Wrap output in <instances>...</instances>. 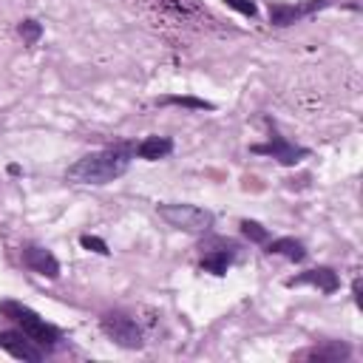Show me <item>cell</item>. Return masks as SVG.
<instances>
[{
  "label": "cell",
  "mask_w": 363,
  "mask_h": 363,
  "mask_svg": "<svg viewBox=\"0 0 363 363\" xmlns=\"http://www.w3.org/2000/svg\"><path fill=\"white\" fill-rule=\"evenodd\" d=\"M128 162H130V145H116V147L82 156L68 167L65 176L79 184H108L128 170Z\"/></svg>",
  "instance_id": "1"
},
{
  "label": "cell",
  "mask_w": 363,
  "mask_h": 363,
  "mask_svg": "<svg viewBox=\"0 0 363 363\" xmlns=\"http://www.w3.org/2000/svg\"><path fill=\"white\" fill-rule=\"evenodd\" d=\"M0 312H3L6 318H11V320L20 326V332H23L31 343H37L40 349H54V346H57L60 329L51 326V323H45V318H40L31 306L17 303V301H3V303H0Z\"/></svg>",
  "instance_id": "2"
},
{
  "label": "cell",
  "mask_w": 363,
  "mask_h": 363,
  "mask_svg": "<svg viewBox=\"0 0 363 363\" xmlns=\"http://www.w3.org/2000/svg\"><path fill=\"white\" fill-rule=\"evenodd\" d=\"M159 216L182 233H207L213 227V213L196 204H162Z\"/></svg>",
  "instance_id": "3"
},
{
  "label": "cell",
  "mask_w": 363,
  "mask_h": 363,
  "mask_svg": "<svg viewBox=\"0 0 363 363\" xmlns=\"http://www.w3.org/2000/svg\"><path fill=\"white\" fill-rule=\"evenodd\" d=\"M99 326H102V332H105L116 346H122V349H139V346H142V332H139V326H136L128 315H122V312H105V315L99 318Z\"/></svg>",
  "instance_id": "4"
},
{
  "label": "cell",
  "mask_w": 363,
  "mask_h": 363,
  "mask_svg": "<svg viewBox=\"0 0 363 363\" xmlns=\"http://www.w3.org/2000/svg\"><path fill=\"white\" fill-rule=\"evenodd\" d=\"M23 261H26V267L31 269V272H37V275H43V278H60V261L54 258V252L51 250H45V247H37V244H28V247H23Z\"/></svg>",
  "instance_id": "5"
},
{
  "label": "cell",
  "mask_w": 363,
  "mask_h": 363,
  "mask_svg": "<svg viewBox=\"0 0 363 363\" xmlns=\"http://www.w3.org/2000/svg\"><path fill=\"white\" fill-rule=\"evenodd\" d=\"M0 349H6L17 360H28V363L43 360V349L37 343H31L23 332H0Z\"/></svg>",
  "instance_id": "6"
},
{
  "label": "cell",
  "mask_w": 363,
  "mask_h": 363,
  "mask_svg": "<svg viewBox=\"0 0 363 363\" xmlns=\"http://www.w3.org/2000/svg\"><path fill=\"white\" fill-rule=\"evenodd\" d=\"M250 150H252V153H267V156L278 159L281 164H298L303 156H309V150H306V147L289 145V142H286V139H281V136H275L269 145H252Z\"/></svg>",
  "instance_id": "7"
},
{
  "label": "cell",
  "mask_w": 363,
  "mask_h": 363,
  "mask_svg": "<svg viewBox=\"0 0 363 363\" xmlns=\"http://www.w3.org/2000/svg\"><path fill=\"white\" fill-rule=\"evenodd\" d=\"M303 284H312V286H318L320 292H335L337 289V275L329 269V267H315V269H306V272H301V275H295V278H289L286 281V286H303Z\"/></svg>",
  "instance_id": "8"
},
{
  "label": "cell",
  "mask_w": 363,
  "mask_h": 363,
  "mask_svg": "<svg viewBox=\"0 0 363 363\" xmlns=\"http://www.w3.org/2000/svg\"><path fill=\"white\" fill-rule=\"evenodd\" d=\"M320 6H326V0H309V3H303V6L272 3V6H269V23H275V26H292L295 20L306 17L309 11H315V9H320Z\"/></svg>",
  "instance_id": "9"
},
{
  "label": "cell",
  "mask_w": 363,
  "mask_h": 363,
  "mask_svg": "<svg viewBox=\"0 0 363 363\" xmlns=\"http://www.w3.org/2000/svg\"><path fill=\"white\" fill-rule=\"evenodd\" d=\"M173 150V142L167 136H147L136 145V156L139 159H147V162H156V159H164L167 153Z\"/></svg>",
  "instance_id": "10"
},
{
  "label": "cell",
  "mask_w": 363,
  "mask_h": 363,
  "mask_svg": "<svg viewBox=\"0 0 363 363\" xmlns=\"http://www.w3.org/2000/svg\"><path fill=\"white\" fill-rule=\"evenodd\" d=\"M298 357H309V360H326V363H337V360H346L349 357V346L346 343H326V346H315V349H306L301 352Z\"/></svg>",
  "instance_id": "11"
},
{
  "label": "cell",
  "mask_w": 363,
  "mask_h": 363,
  "mask_svg": "<svg viewBox=\"0 0 363 363\" xmlns=\"http://www.w3.org/2000/svg\"><path fill=\"white\" fill-rule=\"evenodd\" d=\"M267 252L269 255H284L289 261H303L306 258V247L298 238H275V241L267 244Z\"/></svg>",
  "instance_id": "12"
},
{
  "label": "cell",
  "mask_w": 363,
  "mask_h": 363,
  "mask_svg": "<svg viewBox=\"0 0 363 363\" xmlns=\"http://www.w3.org/2000/svg\"><path fill=\"white\" fill-rule=\"evenodd\" d=\"M230 250H233V244H230V247H224V250H210V252H204L201 267H204L207 272H213V275H224V272H227V267H230V261H233Z\"/></svg>",
  "instance_id": "13"
},
{
  "label": "cell",
  "mask_w": 363,
  "mask_h": 363,
  "mask_svg": "<svg viewBox=\"0 0 363 363\" xmlns=\"http://www.w3.org/2000/svg\"><path fill=\"white\" fill-rule=\"evenodd\" d=\"M159 105H182V108H193V111H213L216 105L207 99H196V96H162Z\"/></svg>",
  "instance_id": "14"
},
{
  "label": "cell",
  "mask_w": 363,
  "mask_h": 363,
  "mask_svg": "<svg viewBox=\"0 0 363 363\" xmlns=\"http://www.w3.org/2000/svg\"><path fill=\"white\" fill-rule=\"evenodd\" d=\"M238 227H241V233H244L250 241H255V244H264V241L269 238L267 227H261V224H258V221H252V218H244Z\"/></svg>",
  "instance_id": "15"
},
{
  "label": "cell",
  "mask_w": 363,
  "mask_h": 363,
  "mask_svg": "<svg viewBox=\"0 0 363 363\" xmlns=\"http://www.w3.org/2000/svg\"><path fill=\"white\" fill-rule=\"evenodd\" d=\"M17 31H20V37H23L26 45H34V43L43 37V26H40L37 20H23V23L17 26Z\"/></svg>",
  "instance_id": "16"
},
{
  "label": "cell",
  "mask_w": 363,
  "mask_h": 363,
  "mask_svg": "<svg viewBox=\"0 0 363 363\" xmlns=\"http://www.w3.org/2000/svg\"><path fill=\"white\" fill-rule=\"evenodd\" d=\"M79 244H82L85 250H91V252H99V255H108V252H111L108 244H105L102 238H96V235H82Z\"/></svg>",
  "instance_id": "17"
},
{
  "label": "cell",
  "mask_w": 363,
  "mask_h": 363,
  "mask_svg": "<svg viewBox=\"0 0 363 363\" xmlns=\"http://www.w3.org/2000/svg\"><path fill=\"white\" fill-rule=\"evenodd\" d=\"M224 6H230V9H235L238 14H244V17H255V3L252 0H224Z\"/></svg>",
  "instance_id": "18"
}]
</instances>
